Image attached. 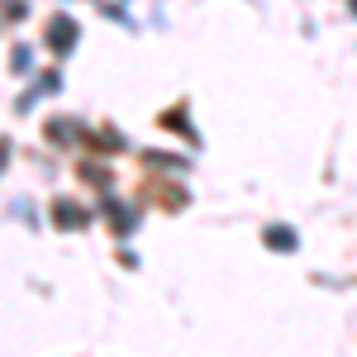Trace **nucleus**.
Listing matches in <instances>:
<instances>
[{
    "label": "nucleus",
    "mask_w": 357,
    "mask_h": 357,
    "mask_svg": "<svg viewBox=\"0 0 357 357\" xmlns=\"http://www.w3.org/2000/svg\"><path fill=\"white\" fill-rule=\"evenodd\" d=\"M0 158H5V143H0Z\"/></svg>",
    "instance_id": "nucleus-4"
},
{
    "label": "nucleus",
    "mask_w": 357,
    "mask_h": 357,
    "mask_svg": "<svg viewBox=\"0 0 357 357\" xmlns=\"http://www.w3.org/2000/svg\"><path fill=\"white\" fill-rule=\"evenodd\" d=\"M267 238H272V248H291V243H296V238H291V234H286V229H272V234H267Z\"/></svg>",
    "instance_id": "nucleus-3"
},
{
    "label": "nucleus",
    "mask_w": 357,
    "mask_h": 357,
    "mask_svg": "<svg viewBox=\"0 0 357 357\" xmlns=\"http://www.w3.org/2000/svg\"><path fill=\"white\" fill-rule=\"evenodd\" d=\"M53 220H57V224H86V215H82V210H67V205H57Z\"/></svg>",
    "instance_id": "nucleus-2"
},
{
    "label": "nucleus",
    "mask_w": 357,
    "mask_h": 357,
    "mask_svg": "<svg viewBox=\"0 0 357 357\" xmlns=\"http://www.w3.org/2000/svg\"><path fill=\"white\" fill-rule=\"evenodd\" d=\"M77 38V24L72 20H53V29H48V43H53V53H67V43Z\"/></svg>",
    "instance_id": "nucleus-1"
}]
</instances>
